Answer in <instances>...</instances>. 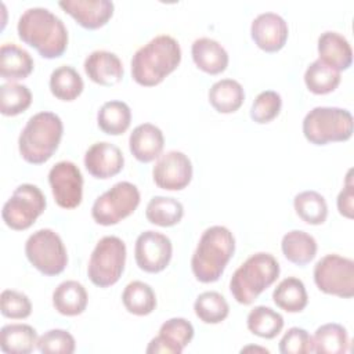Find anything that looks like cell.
<instances>
[{"instance_id": "obj_1", "label": "cell", "mask_w": 354, "mask_h": 354, "mask_svg": "<svg viewBox=\"0 0 354 354\" xmlns=\"http://www.w3.org/2000/svg\"><path fill=\"white\" fill-rule=\"evenodd\" d=\"M17 32L25 44L47 59L61 57L68 46V30L62 19L44 7L24 11L18 19Z\"/></svg>"}, {"instance_id": "obj_2", "label": "cell", "mask_w": 354, "mask_h": 354, "mask_svg": "<svg viewBox=\"0 0 354 354\" xmlns=\"http://www.w3.org/2000/svg\"><path fill=\"white\" fill-rule=\"evenodd\" d=\"M181 62L178 41L170 35H159L140 47L131 58V77L136 83L152 87L165 80Z\"/></svg>"}, {"instance_id": "obj_3", "label": "cell", "mask_w": 354, "mask_h": 354, "mask_svg": "<svg viewBox=\"0 0 354 354\" xmlns=\"http://www.w3.org/2000/svg\"><path fill=\"white\" fill-rule=\"evenodd\" d=\"M235 252V238L224 225L203 231L191 259V270L202 283L216 282Z\"/></svg>"}, {"instance_id": "obj_4", "label": "cell", "mask_w": 354, "mask_h": 354, "mask_svg": "<svg viewBox=\"0 0 354 354\" xmlns=\"http://www.w3.org/2000/svg\"><path fill=\"white\" fill-rule=\"evenodd\" d=\"M64 133L61 118L48 111L29 118L18 138V149L22 159L32 165L47 162L58 149Z\"/></svg>"}, {"instance_id": "obj_5", "label": "cell", "mask_w": 354, "mask_h": 354, "mask_svg": "<svg viewBox=\"0 0 354 354\" xmlns=\"http://www.w3.org/2000/svg\"><path fill=\"white\" fill-rule=\"evenodd\" d=\"M278 260L266 252L248 257L232 274L230 290L234 299L243 306L252 304L279 277Z\"/></svg>"}, {"instance_id": "obj_6", "label": "cell", "mask_w": 354, "mask_h": 354, "mask_svg": "<svg viewBox=\"0 0 354 354\" xmlns=\"http://www.w3.org/2000/svg\"><path fill=\"white\" fill-rule=\"evenodd\" d=\"M303 134L314 145L347 141L353 134V115L337 106H315L303 119Z\"/></svg>"}, {"instance_id": "obj_7", "label": "cell", "mask_w": 354, "mask_h": 354, "mask_svg": "<svg viewBox=\"0 0 354 354\" xmlns=\"http://www.w3.org/2000/svg\"><path fill=\"white\" fill-rule=\"evenodd\" d=\"M126 264V245L113 235L101 238L91 252L87 274L90 281L100 288L115 285L123 274Z\"/></svg>"}, {"instance_id": "obj_8", "label": "cell", "mask_w": 354, "mask_h": 354, "mask_svg": "<svg viewBox=\"0 0 354 354\" xmlns=\"http://www.w3.org/2000/svg\"><path fill=\"white\" fill-rule=\"evenodd\" d=\"M25 254L29 263L47 277L61 274L68 264L66 248L61 236L50 228L37 230L26 239Z\"/></svg>"}, {"instance_id": "obj_9", "label": "cell", "mask_w": 354, "mask_h": 354, "mask_svg": "<svg viewBox=\"0 0 354 354\" xmlns=\"http://www.w3.org/2000/svg\"><path fill=\"white\" fill-rule=\"evenodd\" d=\"M138 205V188L129 181H120L94 201L91 217L100 225H115L134 213Z\"/></svg>"}, {"instance_id": "obj_10", "label": "cell", "mask_w": 354, "mask_h": 354, "mask_svg": "<svg viewBox=\"0 0 354 354\" xmlns=\"http://www.w3.org/2000/svg\"><path fill=\"white\" fill-rule=\"evenodd\" d=\"M47 206L46 196L35 184L18 185L3 205L1 217L7 227L15 231L28 230Z\"/></svg>"}, {"instance_id": "obj_11", "label": "cell", "mask_w": 354, "mask_h": 354, "mask_svg": "<svg viewBox=\"0 0 354 354\" xmlns=\"http://www.w3.org/2000/svg\"><path fill=\"white\" fill-rule=\"evenodd\" d=\"M314 282L326 293L350 299L354 296V261L339 254H326L314 267Z\"/></svg>"}, {"instance_id": "obj_12", "label": "cell", "mask_w": 354, "mask_h": 354, "mask_svg": "<svg viewBox=\"0 0 354 354\" xmlns=\"http://www.w3.org/2000/svg\"><path fill=\"white\" fill-rule=\"evenodd\" d=\"M48 183L55 203L62 209H75L83 198V176L69 160L55 163L48 171Z\"/></svg>"}, {"instance_id": "obj_13", "label": "cell", "mask_w": 354, "mask_h": 354, "mask_svg": "<svg viewBox=\"0 0 354 354\" xmlns=\"http://www.w3.org/2000/svg\"><path fill=\"white\" fill-rule=\"evenodd\" d=\"M173 254V245L169 236L162 232L148 230L141 232L134 245V259L137 266L149 274L163 271Z\"/></svg>"}, {"instance_id": "obj_14", "label": "cell", "mask_w": 354, "mask_h": 354, "mask_svg": "<svg viewBox=\"0 0 354 354\" xmlns=\"http://www.w3.org/2000/svg\"><path fill=\"white\" fill-rule=\"evenodd\" d=\"M152 176L159 188L180 191L191 183L192 163L184 152L169 151L159 156L152 169Z\"/></svg>"}, {"instance_id": "obj_15", "label": "cell", "mask_w": 354, "mask_h": 354, "mask_svg": "<svg viewBox=\"0 0 354 354\" xmlns=\"http://www.w3.org/2000/svg\"><path fill=\"white\" fill-rule=\"evenodd\" d=\"M194 337V326L185 318H170L165 321L158 336H155L148 347L147 354H181L184 347Z\"/></svg>"}, {"instance_id": "obj_16", "label": "cell", "mask_w": 354, "mask_h": 354, "mask_svg": "<svg viewBox=\"0 0 354 354\" xmlns=\"http://www.w3.org/2000/svg\"><path fill=\"white\" fill-rule=\"evenodd\" d=\"M289 35L286 21L277 12H261L250 25V36L256 46L266 53L279 51Z\"/></svg>"}, {"instance_id": "obj_17", "label": "cell", "mask_w": 354, "mask_h": 354, "mask_svg": "<svg viewBox=\"0 0 354 354\" xmlns=\"http://www.w3.org/2000/svg\"><path fill=\"white\" fill-rule=\"evenodd\" d=\"M123 165L124 156L120 148L108 141L93 144L84 153V166L95 178H111L120 173Z\"/></svg>"}, {"instance_id": "obj_18", "label": "cell", "mask_w": 354, "mask_h": 354, "mask_svg": "<svg viewBox=\"0 0 354 354\" xmlns=\"http://www.w3.org/2000/svg\"><path fill=\"white\" fill-rule=\"evenodd\" d=\"M59 7L86 29H98L104 26L113 14L111 0H62Z\"/></svg>"}, {"instance_id": "obj_19", "label": "cell", "mask_w": 354, "mask_h": 354, "mask_svg": "<svg viewBox=\"0 0 354 354\" xmlns=\"http://www.w3.org/2000/svg\"><path fill=\"white\" fill-rule=\"evenodd\" d=\"M84 72L97 84L115 86L123 79V65L120 58L106 50H95L84 59Z\"/></svg>"}, {"instance_id": "obj_20", "label": "cell", "mask_w": 354, "mask_h": 354, "mask_svg": "<svg viewBox=\"0 0 354 354\" xmlns=\"http://www.w3.org/2000/svg\"><path fill=\"white\" fill-rule=\"evenodd\" d=\"M165 147L162 130L152 123H142L133 129L129 137V148L133 156L142 163H148L160 156Z\"/></svg>"}, {"instance_id": "obj_21", "label": "cell", "mask_w": 354, "mask_h": 354, "mask_svg": "<svg viewBox=\"0 0 354 354\" xmlns=\"http://www.w3.org/2000/svg\"><path fill=\"white\" fill-rule=\"evenodd\" d=\"M318 55L319 61L337 72L348 69L353 62V50L348 40L333 30H326L318 37Z\"/></svg>"}, {"instance_id": "obj_22", "label": "cell", "mask_w": 354, "mask_h": 354, "mask_svg": "<svg viewBox=\"0 0 354 354\" xmlns=\"http://www.w3.org/2000/svg\"><path fill=\"white\" fill-rule=\"evenodd\" d=\"M191 54L195 65L209 73L218 75L224 72L228 66V53L227 50L214 39L199 37L192 43Z\"/></svg>"}, {"instance_id": "obj_23", "label": "cell", "mask_w": 354, "mask_h": 354, "mask_svg": "<svg viewBox=\"0 0 354 354\" xmlns=\"http://www.w3.org/2000/svg\"><path fill=\"white\" fill-rule=\"evenodd\" d=\"M33 58L30 54L14 44L6 43L0 48V75L3 79L15 82L28 77L33 71Z\"/></svg>"}, {"instance_id": "obj_24", "label": "cell", "mask_w": 354, "mask_h": 354, "mask_svg": "<svg viewBox=\"0 0 354 354\" xmlns=\"http://www.w3.org/2000/svg\"><path fill=\"white\" fill-rule=\"evenodd\" d=\"M87 301L86 288L77 281H64L53 292L54 308L66 317L82 314L87 307Z\"/></svg>"}, {"instance_id": "obj_25", "label": "cell", "mask_w": 354, "mask_h": 354, "mask_svg": "<svg viewBox=\"0 0 354 354\" xmlns=\"http://www.w3.org/2000/svg\"><path fill=\"white\" fill-rule=\"evenodd\" d=\"M37 332L28 324L4 325L0 330V348L7 354H29L37 347Z\"/></svg>"}, {"instance_id": "obj_26", "label": "cell", "mask_w": 354, "mask_h": 354, "mask_svg": "<svg viewBox=\"0 0 354 354\" xmlns=\"http://www.w3.org/2000/svg\"><path fill=\"white\" fill-rule=\"evenodd\" d=\"M209 102L220 113H232L238 111L245 101V91L239 82L234 79H221L209 88Z\"/></svg>"}, {"instance_id": "obj_27", "label": "cell", "mask_w": 354, "mask_h": 354, "mask_svg": "<svg viewBox=\"0 0 354 354\" xmlns=\"http://www.w3.org/2000/svg\"><path fill=\"white\" fill-rule=\"evenodd\" d=\"M281 249L283 256L296 266L308 264L317 254V241L301 230H292L282 236Z\"/></svg>"}, {"instance_id": "obj_28", "label": "cell", "mask_w": 354, "mask_h": 354, "mask_svg": "<svg viewBox=\"0 0 354 354\" xmlns=\"http://www.w3.org/2000/svg\"><path fill=\"white\" fill-rule=\"evenodd\" d=\"M272 300L277 307L286 313H300L308 303V295L301 279L288 277L274 289Z\"/></svg>"}, {"instance_id": "obj_29", "label": "cell", "mask_w": 354, "mask_h": 354, "mask_svg": "<svg viewBox=\"0 0 354 354\" xmlns=\"http://www.w3.org/2000/svg\"><path fill=\"white\" fill-rule=\"evenodd\" d=\"M131 122V109L123 101H106L97 113L98 127L109 136L123 134Z\"/></svg>"}, {"instance_id": "obj_30", "label": "cell", "mask_w": 354, "mask_h": 354, "mask_svg": "<svg viewBox=\"0 0 354 354\" xmlns=\"http://www.w3.org/2000/svg\"><path fill=\"white\" fill-rule=\"evenodd\" d=\"M48 84L51 94L61 101L76 100L82 94L84 87L83 79L79 72L69 65L55 68L50 75Z\"/></svg>"}, {"instance_id": "obj_31", "label": "cell", "mask_w": 354, "mask_h": 354, "mask_svg": "<svg viewBox=\"0 0 354 354\" xmlns=\"http://www.w3.org/2000/svg\"><path fill=\"white\" fill-rule=\"evenodd\" d=\"M348 335L343 325L329 322L321 325L314 336V353L318 354H343L348 350Z\"/></svg>"}, {"instance_id": "obj_32", "label": "cell", "mask_w": 354, "mask_h": 354, "mask_svg": "<svg viewBox=\"0 0 354 354\" xmlns=\"http://www.w3.org/2000/svg\"><path fill=\"white\" fill-rule=\"evenodd\" d=\"M183 216V203L170 196H153L145 209L147 220L159 227H173L181 221Z\"/></svg>"}, {"instance_id": "obj_33", "label": "cell", "mask_w": 354, "mask_h": 354, "mask_svg": "<svg viewBox=\"0 0 354 354\" xmlns=\"http://www.w3.org/2000/svg\"><path fill=\"white\" fill-rule=\"evenodd\" d=\"M122 301L130 314L140 317L151 314L156 307L153 289L142 281H133L127 283L122 293Z\"/></svg>"}, {"instance_id": "obj_34", "label": "cell", "mask_w": 354, "mask_h": 354, "mask_svg": "<svg viewBox=\"0 0 354 354\" xmlns=\"http://www.w3.org/2000/svg\"><path fill=\"white\" fill-rule=\"evenodd\" d=\"M248 329L263 339H274L283 328V317L266 306H256L246 318Z\"/></svg>"}, {"instance_id": "obj_35", "label": "cell", "mask_w": 354, "mask_h": 354, "mask_svg": "<svg viewBox=\"0 0 354 354\" xmlns=\"http://www.w3.org/2000/svg\"><path fill=\"white\" fill-rule=\"evenodd\" d=\"M296 214L307 224L319 225L328 217V205L325 198L313 189L297 194L293 199Z\"/></svg>"}, {"instance_id": "obj_36", "label": "cell", "mask_w": 354, "mask_h": 354, "mask_svg": "<svg viewBox=\"0 0 354 354\" xmlns=\"http://www.w3.org/2000/svg\"><path fill=\"white\" fill-rule=\"evenodd\" d=\"M340 72L319 59L313 61L304 72V83L307 88L319 95L335 91L340 83Z\"/></svg>"}, {"instance_id": "obj_37", "label": "cell", "mask_w": 354, "mask_h": 354, "mask_svg": "<svg viewBox=\"0 0 354 354\" xmlns=\"http://www.w3.org/2000/svg\"><path fill=\"white\" fill-rule=\"evenodd\" d=\"M194 311L196 317L205 324H220L228 317L230 306L223 295L218 292H203L201 293L195 303Z\"/></svg>"}, {"instance_id": "obj_38", "label": "cell", "mask_w": 354, "mask_h": 354, "mask_svg": "<svg viewBox=\"0 0 354 354\" xmlns=\"http://www.w3.org/2000/svg\"><path fill=\"white\" fill-rule=\"evenodd\" d=\"M32 104V93L25 84L4 83L0 87V112L4 116H17Z\"/></svg>"}, {"instance_id": "obj_39", "label": "cell", "mask_w": 354, "mask_h": 354, "mask_svg": "<svg viewBox=\"0 0 354 354\" xmlns=\"http://www.w3.org/2000/svg\"><path fill=\"white\" fill-rule=\"evenodd\" d=\"M282 106L281 95L274 90H266L257 94L250 108V118L253 122L264 124L274 120Z\"/></svg>"}, {"instance_id": "obj_40", "label": "cell", "mask_w": 354, "mask_h": 354, "mask_svg": "<svg viewBox=\"0 0 354 354\" xmlns=\"http://www.w3.org/2000/svg\"><path fill=\"white\" fill-rule=\"evenodd\" d=\"M75 348V337L64 329L47 330L37 339V350L43 354H72Z\"/></svg>"}, {"instance_id": "obj_41", "label": "cell", "mask_w": 354, "mask_h": 354, "mask_svg": "<svg viewBox=\"0 0 354 354\" xmlns=\"http://www.w3.org/2000/svg\"><path fill=\"white\" fill-rule=\"evenodd\" d=\"M1 314L11 319L28 318L32 313V303L29 297L18 290L6 289L0 295Z\"/></svg>"}, {"instance_id": "obj_42", "label": "cell", "mask_w": 354, "mask_h": 354, "mask_svg": "<svg viewBox=\"0 0 354 354\" xmlns=\"http://www.w3.org/2000/svg\"><path fill=\"white\" fill-rule=\"evenodd\" d=\"M279 351L282 354H307L314 351L313 337L310 333L299 326H293L285 332L279 342Z\"/></svg>"}, {"instance_id": "obj_43", "label": "cell", "mask_w": 354, "mask_h": 354, "mask_svg": "<svg viewBox=\"0 0 354 354\" xmlns=\"http://www.w3.org/2000/svg\"><path fill=\"white\" fill-rule=\"evenodd\" d=\"M353 199H354V189H353V181H351V170H348L346 185L337 196V210L342 216L347 218H353Z\"/></svg>"}, {"instance_id": "obj_44", "label": "cell", "mask_w": 354, "mask_h": 354, "mask_svg": "<svg viewBox=\"0 0 354 354\" xmlns=\"http://www.w3.org/2000/svg\"><path fill=\"white\" fill-rule=\"evenodd\" d=\"M261 351V353H268L267 348H263V347H254V346H248V347H243L241 350V353H246V351Z\"/></svg>"}]
</instances>
